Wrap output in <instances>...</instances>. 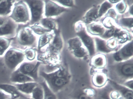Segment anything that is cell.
Returning <instances> with one entry per match:
<instances>
[{
	"instance_id": "cell-5",
	"label": "cell",
	"mask_w": 133,
	"mask_h": 99,
	"mask_svg": "<svg viewBox=\"0 0 133 99\" xmlns=\"http://www.w3.org/2000/svg\"><path fill=\"white\" fill-rule=\"evenodd\" d=\"M3 56L6 66L13 71L16 70L25 59L23 50L14 47L10 48Z\"/></svg>"
},
{
	"instance_id": "cell-22",
	"label": "cell",
	"mask_w": 133,
	"mask_h": 99,
	"mask_svg": "<svg viewBox=\"0 0 133 99\" xmlns=\"http://www.w3.org/2000/svg\"><path fill=\"white\" fill-rule=\"evenodd\" d=\"M96 91L94 89L86 88L78 92L73 99H94Z\"/></svg>"
},
{
	"instance_id": "cell-14",
	"label": "cell",
	"mask_w": 133,
	"mask_h": 99,
	"mask_svg": "<svg viewBox=\"0 0 133 99\" xmlns=\"http://www.w3.org/2000/svg\"><path fill=\"white\" fill-rule=\"evenodd\" d=\"M108 82L113 89L119 93L124 99H133V90H132L109 79Z\"/></svg>"
},
{
	"instance_id": "cell-6",
	"label": "cell",
	"mask_w": 133,
	"mask_h": 99,
	"mask_svg": "<svg viewBox=\"0 0 133 99\" xmlns=\"http://www.w3.org/2000/svg\"><path fill=\"white\" fill-rule=\"evenodd\" d=\"M24 1L28 5L30 11L31 19L29 26L39 24L44 17V1L26 0Z\"/></svg>"
},
{
	"instance_id": "cell-4",
	"label": "cell",
	"mask_w": 133,
	"mask_h": 99,
	"mask_svg": "<svg viewBox=\"0 0 133 99\" xmlns=\"http://www.w3.org/2000/svg\"><path fill=\"white\" fill-rule=\"evenodd\" d=\"M9 18L18 25L29 24L31 19L30 11L24 1H16Z\"/></svg>"
},
{
	"instance_id": "cell-15",
	"label": "cell",
	"mask_w": 133,
	"mask_h": 99,
	"mask_svg": "<svg viewBox=\"0 0 133 99\" xmlns=\"http://www.w3.org/2000/svg\"><path fill=\"white\" fill-rule=\"evenodd\" d=\"M109 80V78L107 73L103 72H97L93 74L91 81L92 85L98 89L105 87Z\"/></svg>"
},
{
	"instance_id": "cell-8",
	"label": "cell",
	"mask_w": 133,
	"mask_h": 99,
	"mask_svg": "<svg viewBox=\"0 0 133 99\" xmlns=\"http://www.w3.org/2000/svg\"><path fill=\"white\" fill-rule=\"evenodd\" d=\"M42 63L41 61L37 59L31 62H24L17 69L32 78L35 82H38L39 68Z\"/></svg>"
},
{
	"instance_id": "cell-27",
	"label": "cell",
	"mask_w": 133,
	"mask_h": 99,
	"mask_svg": "<svg viewBox=\"0 0 133 99\" xmlns=\"http://www.w3.org/2000/svg\"><path fill=\"white\" fill-rule=\"evenodd\" d=\"M39 83L43 89L44 99H57L56 94L52 91L45 80Z\"/></svg>"
},
{
	"instance_id": "cell-32",
	"label": "cell",
	"mask_w": 133,
	"mask_h": 99,
	"mask_svg": "<svg viewBox=\"0 0 133 99\" xmlns=\"http://www.w3.org/2000/svg\"><path fill=\"white\" fill-rule=\"evenodd\" d=\"M29 27L36 35L41 36L46 33L52 32V31L46 29L40 25L39 24L35 25Z\"/></svg>"
},
{
	"instance_id": "cell-46",
	"label": "cell",
	"mask_w": 133,
	"mask_h": 99,
	"mask_svg": "<svg viewBox=\"0 0 133 99\" xmlns=\"http://www.w3.org/2000/svg\"><path fill=\"white\" fill-rule=\"evenodd\" d=\"M120 1H109V2L111 4H113L117 3H119Z\"/></svg>"
},
{
	"instance_id": "cell-11",
	"label": "cell",
	"mask_w": 133,
	"mask_h": 99,
	"mask_svg": "<svg viewBox=\"0 0 133 99\" xmlns=\"http://www.w3.org/2000/svg\"><path fill=\"white\" fill-rule=\"evenodd\" d=\"M133 40L124 45L120 49L113 55V58L116 62H123L133 58Z\"/></svg>"
},
{
	"instance_id": "cell-38",
	"label": "cell",
	"mask_w": 133,
	"mask_h": 99,
	"mask_svg": "<svg viewBox=\"0 0 133 99\" xmlns=\"http://www.w3.org/2000/svg\"><path fill=\"white\" fill-rule=\"evenodd\" d=\"M57 3L64 7H73L75 6V1L71 0H67V1H54Z\"/></svg>"
},
{
	"instance_id": "cell-9",
	"label": "cell",
	"mask_w": 133,
	"mask_h": 99,
	"mask_svg": "<svg viewBox=\"0 0 133 99\" xmlns=\"http://www.w3.org/2000/svg\"><path fill=\"white\" fill-rule=\"evenodd\" d=\"M44 17L53 18L68 11L67 7L61 6L54 1H44Z\"/></svg>"
},
{
	"instance_id": "cell-43",
	"label": "cell",
	"mask_w": 133,
	"mask_h": 99,
	"mask_svg": "<svg viewBox=\"0 0 133 99\" xmlns=\"http://www.w3.org/2000/svg\"><path fill=\"white\" fill-rule=\"evenodd\" d=\"M11 98L12 97L10 95L0 89V99H11Z\"/></svg>"
},
{
	"instance_id": "cell-40",
	"label": "cell",
	"mask_w": 133,
	"mask_h": 99,
	"mask_svg": "<svg viewBox=\"0 0 133 99\" xmlns=\"http://www.w3.org/2000/svg\"><path fill=\"white\" fill-rule=\"evenodd\" d=\"M109 96L110 99H117L121 96L118 91L112 88L109 94Z\"/></svg>"
},
{
	"instance_id": "cell-35",
	"label": "cell",
	"mask_w": 133,
	"mask_h": 99,
	"mask_svg": "<svg viewBox=\"0 0 133 99\" xmlns=\"http://www.w3.org/2000/svg\"><path fill=\"white\" fill-rule=\"evenodd\" d=\"M118 24L121 26L132 29L133 26V17L123 18L118 20Z\"/></svg>"
},
{
	"instance_id": "cell-20",
	"label": "cell",
	"mask_w": 133,
	"mask_h": 99,
	"mask_svg": "<svg viewBox=\"0 0 133 99\" xmlns=\"http://www.w3.org/2000/svg\"><path fill=\"white\" fill-rule=\"evenodd\" d=\"M38 84V82L34 81L20 84H14L21 93L27 95L31 94L33 90Z\"/></svg>"
},
{
	"instance_id": "cell-10",
	"label": "cell",
	"mask_w": 133,
	"mask_h": 99,
	"mask_svg": "<svg viewBox=\"0 0 133 99\" xmlns=\"http://www.w3.org/2000/svg\"><path fill=\"white\" fill-rule=\"evenodd\" d=\"M18 25L8 17L6 21L0 27V37L11 39L16 36Z\"/></svg>"
},
{
	"instance_id": "cell-29",
	"label": "cell",
	"mask_w": 133,
	"mask_h": 99,
	"mask_svg": "<svg viewBox=\"0 0 133 99\" xmlns=\"http://www.w3.org/2000/svg\"><path fill=\"white\" fill-rule=\"evenodd\" d=\"M12 42L11 39L0 37V56H4L10 48Z\"/></svg>"
},
{
	"instance_id": "cell-33",
	"label": "cell",
	"mask_w": 133,
	"mask_h": 99,
	"mask_svg": "<svg viewBox=\"0 0 133 99\" xmlns=\"http://www.w3.org/2000/svg\"><path fill=\"white\" fill-rule=\"evenodd\" d=\"M25 58L28 61H33L35 60L37 56L36 49L29 48L25 49L24 51Z\"/></svg>"
},
{
	"instance_id": "cell-24",
	"label": "cell",
	"mask_w": 133,
	"mask_h": 99,
	"mask_svg": "<svg viewBox=\"0 0 133 99\" xmlns=\"http://www.w3.org/2000/svg\"><path fill=\"white\" fill-rule=\"evenodd\" d=\"M106 63L105 56L102 54H98L92 56L91 59V64L92 66L96 68H104L106 65Z\"/></svg>"
},
{
	"instance_id": "cell-7",
	"label": "cell",
	"mask_w": 133,
	"mask_h": 99,
	"mask_svg": "<svg viewBox=\"0 0 133 99\" xmlns=\"http://www.w3.org/2000/svg\"><path fill=\"white\" fill-rule=\"evenodd\" d=\"M75 29L77 34L88 50L89 55L91 57L94 56L96 52L95 41L88 34L84 24L79 22L76 23Z\"/></svg>"
},
{
	"instance_id": "cell-47",
	"label": "cell",
	"mask_w": 133,
	"mask_h": 99,
	"mask_svg": "<svg viewBox=\"0 0 133 99\" xmlns=\"http://www.w3.org/2000/svg\"><path fill=\"white\" fill-rule=\"evenodd\" d=\"M13 99H24L23 97H15V98H13Z\"/></svg>"
},
{
	"instance_id": "cell-25",
	"label": "cell",
	"mask_w": 133,
	"mask_h": 99,
	"mask_svg": "<svg viewBox=\"0 0 133 99\" xmlns=\"http://www.w3.org/2000/svg\"><path fill=\"white\" fill-rule=\"evenodd\" d=\"M114 36L117 38V41H119L122 43L130 41L131 39V37H132L126 31L119 28H115Z\"/></svg>"
},
{
	"instance_id": "cell-28",
	"label": "cell",
	"mask_w": 133,
	"mask_h": 99,
	"mask_svg": "<svg viewBox=\"0 0 133 99\" xmlns=\"http://www.w3.org/2000/svg\"><path fill=\"white\" fill-rule=\"evenodd\" d=\"M112 89L109 84L108 87L106 85L105 87L99 89L98 91H96L94 99H110L109 94Z\"/></svg>"
},
{
	"instance_id": "cell-23",
	"label": "cell",
	"mask_w": 133,
	"mask_h": 99,
	"mask_svg": "<svg viewBox=\"0 0 133 99\" xmlns=\"http://www.w3.org/2000/svg\"><path fill=\"white\" fill-rule=\"evenodd\" d=\"M94 41L96 51L100 53H107L113 51L107 47V42L105 40L98 37H95Z\"/></svg>"
},
{
	"instance_id": "cell-30",
	"label": "cell",
	"mask_w": 133,
	"mask_h": 99,
	"mask_svg": "<svg viewBox=\"0 0 133 99\" xmlns=\"http://www.w3.org/2000/svg\"><path fill=\"white\" fill-rule=\"evenodd\" d=\"M68 48L71 51L83 46V44L78 37L72 38L69 39L68 41Z\"/></svg>"
},
{
	"instance_id": "cell-37",
	"label": "cell",
	"mask_w": 133,
	"mask_h": 99,
	"mask_svg": "<svg viewBox=\"0 0 133 99\" xmlns=\"http://www.w3.org/2000/svg\"><path fill=\"white\" fill-rule=\"evenodd\" d=\"M127 4L124 1H121L117 3L116 6V9L117 12L120 14L123 13L127 9Z\"/></svg>"
},
{
	"instance_id": "cell-16",
	"label": "cell",
	"mask_w": 133,
	"mask_h": 99,
	"mask_svg": "<svg viewBox=\"0 0 133 99\" xmlns=\"http://www.w3.org/2000/svg\"><path fill=\"white\" fill-rule=\"evenodd\" d=\"M10 79L11 82L13 83V84H16V83L20 84V83H25L28 82L35 81L32 78L21 72L17 69L13 71L11 75Z\"/></svg>"
},
{
	"instance_id": "cell-44",
	"label": "cell",
	"mask_w": 133,
	"mask_h": 99,
	"mask_svg": "<svg viewBox=\"0 0 133 99\" xmlns=\"http://www.w3.org/2000/svg\"><path fill=\"white\" fill-rule=\"evenodd\" d=\"M9 17H3L0 16V27L2 26L6 21Z\"/></svg>"
},
{
	"instance_id": "cell-45",
	"label": "cell",
	"mask_w": 133,
	"mask_h": 99,
	"mask_svg": "<svg viewBox=\"0 0 133 99\" xmlns=\"http://www.w3.org/2000/svg\"><path fill=\"white\" fill-rule=\"evenodd\" d=\"M133 5L132 4L131 6H130V9H129V12H130V14L132 16L133 15Z\"/></svg>"
},
{
	"instance_id": "cell-2",
	"label": "cell",
	"mask_w": 133,
	"mask_h": 99,
	"mask_svg": "<svg viewBox=\"0 0 133 99\" xmlns=\"http://www.w3.org/2000/svg\"><path fill=\"white\" fill-rule=\"evenodd\" d=\"M107 75L111 80L119 84L133 79V59L119 62L109 66Z\"/></svg>"
},
{
	"instance_id": "cell-31",
	"label": "cell",
	"mask_w": 133,
	"mask_h": 99,
	"mask_svg": "<svg viewBox=\"0 0 133 99\" xmlns=\"http://www.w3.org/2000/svg\"><path fill=\"white\" fill-rule=\"evenodd\" d=\"M31 99H44V92L42 86L39 83L31 94Z\"/></svg>"
},
{
	"instance_id": "cell-21",
	"label": "cell",
	"mask_w": 133,
	"mask_h": 99,
	"mask_svg": "<svg viewBox=\"0 0 133 99\" xmlns=\"http://www.w3.org/2000/svg\"><path fill=\"white\" fill-rule=\"evenodd\" d=\"M54 37L52 32L46 33L39 36L38 38V45L37 49L38 51H41V49L48 44H49Z\"/></svg>"
},
{
	"instance_id": "cell-18",
	"label": "cell",
	"mask_w": 133,
	"mask_h": 99,
	"mask_svg": "<svg viewBox=\"0 0 133 99\" xmlns=\"http://www.w3.org/2000/svg\"><path fill=\"white\" fill-rule=\"evenodd\" d=\"M16 1H0V16L9 17Z\"/></svg>"
},
{
	"instance_id": "cell-19",
	"label": "cell",
	"mask_w": 133,
	"mask_h": 99,
	"mask_svg": "<svg viewBox=\"0 0 133 99\" xmlns=\"http://www.w3.org/2000/svg\"><path fill=\"white\" fill-rule=\"evenodd\" d=\"M86 31L92 35L102 37L105 33V28L103 25L97 23H92L88 25Z\"/></svg>"
},
{
	"instance_id": "cell-41",
	"label": "cell",
	"mask_w": 133,
	"mask_h": 99,
	"mask_svg": "<svg viewBox=\"0 0 133 99\" xmlns=\"http://www.w3.org/2000/svg\"><path fill=\"white\" fill-rule=\"evenodd\" d=\"M107 17L110 18L112 19H116L117 16L116 12L113 9H110L107 11Z\"/></svg>"
},
{
	"instance_id": "cell-26",
	"label": "cell",
	"mask_w": 133,
	"mask_h": 99,
	"mask_svg": "<svg viewBox=\"0 0 133 99\" xmlns=\"http://www.w3.org/2000/svg\"><path fill=\"white\" fill-rule=\"evenodd\" d=\"M39 24L46 29L51 31L57 30L56 22L53 18L43 17L41 20Z\"/></svg>"
},
{
	"instance_id": "cell-39",
	"label": "cell",
	"mask_w": 133,
	"mask_h": 99,
	"mask_svg": "<svg viewBox=\"0 0 133 99\" xmlns=\"http://www.w3.org/2000/svg\"><path fill=\"white\" fill-rule=\"evenodd\" d=\"M117 39L114 38H111L109 39L107 42V45L109 48L113 50L115 49L117 45Z\"/></svg>"
},
{
	"instance_id": "cell-12",
	"label": "cell",
	"mask_w": 133,
	"mask_h": 99,
	"mask_svg": "<svg viewBox=\"0 0 133 99\" xmlns=\"http://www.w3.org/2000/svg\"><path fill=\"white\" fill-rule=\"evenodd\" d=\"M54 32V37L49 44L48 51L50 54L56 55L60 52L63 48V42L59 30L57 29Z\"/></svg>"
},
{
	"instance_id": "cell-42",
	"label": "cell",
	"mask_w": 133,
	"mask_h": 99,
	"mask_svg": "<svg viewBox=\"0 0 133 99\" xmlns=\"http://www.w3.org/2000/svg\"><path fill=\"white\" fill-rule=\"evenodd\" d=\"M121 85L124 86L125 87H127L130 89H133V79L125 81Z\"/></svg>"
},
{
	"instance_id": "cell-48",
	"label": "cell",
	"mask_w": 133,
	"mask_h": 99,
	"mask_svg": "<svg viewBox=\"0 0 133 99\" xmlns=\"http://www.w3.org/2000/svg\"><path fill=\"white\" fill-rule=\"evenodd\" d=\"M117 99H124L123 98V97H122L121 96L120 97H119V98H118Z\"/></svg>"
},
{
	"instance_id": "cell-34",
	"label": "cell",
	"mask_w": 133,
	"mask_h": 99,
	"mask_svg": "<svg viewBox=\"0 0 133 99\" xmlns=\"http://www.w3.org/2000/svg\"><path fill=\"white\" fill-rule=\"evenodd\" d=\"M112 4H111L109 1H104L101 6H99L98 10V17H102L106 13L107 11L111 9Z\"/></svg>"
},
{
	"instance_id": "cell-3",
	"label": "cell",
	"mask_w": 133,
	"mask_h": 99,
	"mask_svg": "<svg viewBox=\"0 0 133 99\" xmlns=\"http://www.w3.org/2000/svg\"><path fill=\"white\" fill-rule=\"evenodd\" d=\"M38 38L29 26L18 29L14 38V48L24 50L27 48L37 49Z\"/></svg>"
},
{
	"instance_id": "cell-13",
	"label": "cell",
	"mask_w": 133,
	"mask_h": 99,
	"mask_svg": "<svg viewBox=\"0 0 133 99\" xmlns=\"http://www.w3.org/2000/svg\"><path fill=\"white\" fill-rule=\"evenodd\" d=\"M0 89L10 95L12 98L21 97L24 99H31L27 95L21 93L14 84L0 83Z\"/></svg>"
},
{
	"instance_id": "cell-1",
	"label": "cell",
	"mask_w": 133,
	"mask_h": 99,
	"mask_svg": "<svg viewBox=\"0 0 133 99\" xmlns=\"http://www.w3.org/2000/svg\"><path fill=\"white\" fill-rule=\"evenodd\" d=\"M39 75L44 79L52 91L56 94L69 83L71 78L69 70L64 66H61L57 70L51 72L42 71Z\"/></svg>"
},
{
	"instance_id": "cell-17",
	"label": "cell",
	"mask_w": 133,
	"mask_h": 99,
	"mask_svg": "<svg viewBox=\"0 0 133 99\" xmlns=\"http://www.w3.org/2000/svg\"><path fill=\"white\" fill-rule=\"evenodd\" d=\"M99 5L94 6L89 9L84 15L83 21L87 25L93 23L99 18L98 10Z\"/></svg>"
},
{
	"instance_id": "cell-36",
	"label": "cell",
	"mask_w": 133,
	"mask_h": 99,
	"mask_svg": "<svg viewBox=\"0 0 133 99\" xmlns=\"http://www.w3.org/2000/svg\"><path fill=\"white\" fill-rule=\"evenodd\" d=\"M73 54L75 57L78 58H84L86 57L89 54L86 48L82 47L79 48L75 50L72 51Z\"/></svg>"
},
{
	"instance_id": "cell-49",
	"label": "cell",
	"mask_w": 133,
	"mask_h": 99,
	"mask_svg": "<svg viewBox=\"0 0 133 99\" xmlns=\"http://www.w3.org/2000/svg\"></svg>"
}]
</instances>
